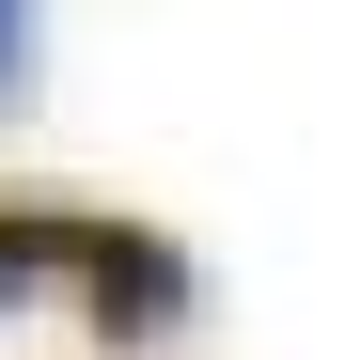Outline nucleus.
<instances>
[{
  "mask_svg": "<svg viewBox=\"0 0 345 360\" xmlns=\"http://www.w3.org/2000/svg\"><path fill=\"white\" fill-rule=\"evenodd\" d=\"M63 251H79V204H0V314L63 282Z\"/></svg>",
  "mask_w": 345,
  "mask_h": 360,
  "instance_id": "obj_2",
  "label": "nucleus"
},
{
  "mask_svg": "<svg viewBox=\"0 0 345 360\" xmlns=\"http://www.w3.org/2000/svg\"><path fill=\"white\" fill-rule=\"evenodd\" d=\"M0 94H32V16L0 0Z\"/></svg>",
  "mask_w": 345,
  "mask_h": 360,
  "instance_id": "obj_3",
  "label": "nucleus"
},
{
  "mask_svg": "<svg viewBox=\"0 0 345 360\" xmlns=\"http://www.w3.org/2000/svg\"><path fill=\"white\" fill-rule=\"evenodd\" d=\"M63 282L94 297V329H110V345L189 329V251H172V235H142V219H110V204H79V251H63Z\"/></svg>",
  "mask_w": 345,
  "mask_h": 360,
  "instance_id": "obj_1",
  "label": "nucleus"
}]
</instances>
